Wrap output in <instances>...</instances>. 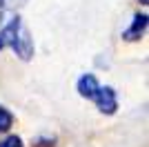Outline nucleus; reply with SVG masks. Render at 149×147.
<instances>
[{"label":"nucleus","mask_w":149,"mask_h":147,"mask_svg":"<svg viewBox=\"0 0 149 147\" xmlns=\"http://www.w3.org/2000/svg\"><path fill=\"white\" fill-rule=\"evenodd\" d=\"M20 24H22V22H20V18H13L7 27H2V31H0V49H7V47H11V45H13Z\"/></svg>","instance_id":"20e7f679"},{"label":"nucleus","mask_w":149,"mask_h":147,"mask_svg":"<svg viewBox=\"0 0 149 147\" xmlns=\"http://www.w3.org/2000/svg\"><path fill=\"white\" fill-rule=\"evenodd\" d=\"M0 147H22V138L16 136V134H11V136H7V138L0 141Z\"/></svg>","instance_id":"6e6552de"},{"label":"nucleus","mask_w":149,"mask_h":147,"mask_svg":"<svg viewBox=\"0 0 149 147\" xmlns=\"http://www.w3.org/2000/svg\"><path fill=\"white\" fill-rule=\"evenodd\" d=\"M13 51L22 58V60H31V56H33V40H31L29 31H27L25 24H20L18 34H16V40H13Z\"/></svg>","instance_id":"f03ea898"},{"label":"nucleus","mask_w":149,"mask_h":147,"mask_svg":"<svg viewBox=\"0 0 149 147\" xmlns=\"http://www.w3.org/2000/svg\"><path fill=\"white\" fill-rule=\"evenodd\" d=\"M76 89H78V94H80L82 98H89V100H91L96 89H98V80H96V76H91V74H85V76H80Z\"/></svg>","instance_id":"39448f33"},{"label":"nucleus","mask_w":149,"mask_h":147,"mask_svg":"<svg viewBox=\"0 0 149 147\" xmlns=\"http://www.w3.org/2000/svg\"><path fill=\"white\" fill-rule=\"evenodd\" d=\"M13 125V116H11V111L5 109L2 105H0V132H7V129Z\"/></svg>","instance_id":"0eeeda50"},{"label":"nucleus","mask_w":149,"mask_h":147,"mask_svg":"<svg viewBox=\"0 0 149 147\" xmlns=\"http://www.w3.org/2000/svg\"><path fill=\"white\" fill-rule=\"evenodd\" d=\"M27 2H29V0H0V9H2V11H18Z\"/></svg>","instance_id":"423d86ee"},{"label":"nucleus","mask_w":149,"mask_h":147,"mask_svg":"<svg viewBox=\"0 0 149 147\" xmlns=\"http://www.w3.org/2000/svg\"><path fill=\"white\" fill-rule=\"evenodd\" d=\"M140 2H143V5H147V2H149V0H140Z\"/></svg>","instance_id":"1a4fd4ad"},{"label":"nucleus","mask_w":149,"mask_h":147,"mask_svg":"<svg viewBox=\"0 0 149 147\" xmlns=\"http://www.w3.org/2000/svg\"><path fill=\"white\" fill-rule=\"evenodd\" d=\"M147 13H136L134 16V20H131V27L129 29H125L123 38L125 40H129V43H134V40H140V38L145 36V31H147Z\"/></svg>","instance_id":"7ed1b4c3"},{"label":"nucleus","mask_w":149,"mask_h":147,"mask_svg":"<svg viewBox=\"0 0 149 147\" xmlns=\"http://www.w3.org/2000/svg\"><path fill=\"white\" fill-rule=\"evenodd\" d=\"M91 100L96 103V107H98L102 114H107V116L116 114V109H118V98H116V92H113L111 87L98 85V89H96V94H93Z\"/></svg>","instance_id":"f257e3e1"}]
</instances>
